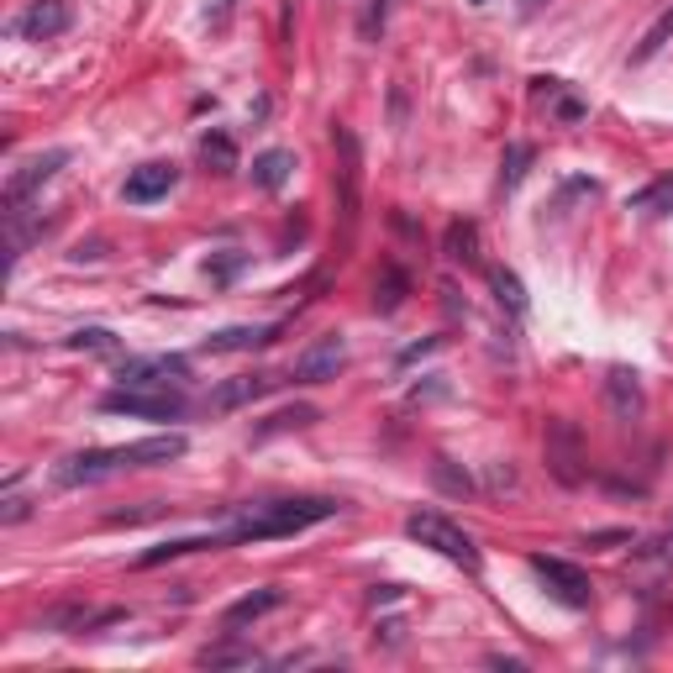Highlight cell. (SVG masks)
Segmentation results:
<instances>
[{
  "instance_id": "obj_11",
  "label": "cell",
  "mask_w": 673,
  "mask_h": 673,
  "mask_svg": "<svg viewBox=\"0 0 673 673\" xmlns=\"http://www.w3.org/2000/svg\"><path fill=\"white\" fill-rule=\"evenodd\" d=\"M174 185H179V169H174V163H142V169L127 174L121 195H127L132 206H153V200H163Z\"/></svg>"
},
{
  "instance_id": "obj_27",
  "label": "cell",
  "mask_w": 673,
  "mask_h": 673,
  "mask_svg": "<svg viewBox=\"0 0 673 673\" xmlns=\"http://www.w3.org/2000/svg\"><path fill=\"white\" fill-rule=\"evenodd\" d=\"M74 348H90V353H116V337H111V332H100V326H90V332H79V337H74Z\"/></svg>"
},
{
  "instance_id": "obj_8",
  "label": "cell",
  "mask_w": 673,
  "mask_h": 673,
  "mask_svg": "<svg viewBox=\"0 0 673 673\" xmlns=\"http://www.w3.org/2000/svg\"><path fill=\"white\" fill-rule=\"evenodd\" d=\"M532 568H537V574H542V584L547 589H553V600L558 605H568V610H584L589 605V579L579 574V568L574 563H563V558H532Z\"/></svg>"
},
{
  "instance_id": "obj_26",
  "label": "cell",
  "mask_w": 673,
  "mask_h": 673,
  "mask_svg": "<svg viewBox=\"0 0 673 673\" xmlns=\"http://www.w3.org/2000/svg\"><path fill=\"white\" fill-rule=\"evenodd\" d=\"M311 421H316L311 405H295V411H279L269 426H263V437H269V432H290V426H311Z\"/></svg>"
},
{
  "instance_id": "obj_18",
  "label": "cell",
  "mask_w": 673,
  "mask_h": 673,
  "mask_svg": "<svg viewBox=\"0 0 673 673\" xmlns=\"http://www.w3.org/2000/svg\"><path fill=\"white\" fill-rule=\"evenodd\" d=\"M290 169H295V158L284 153V148H269L263 158H253V185L258 190H279L284 179H290Z\"/></svg>"
},
{
  "instance_id": "obj_12",
  "label": "cell",
  "mask_w": 673,
  "mask_h": 673,
  "mask_svg": "<svg viewBox=\"0 0 673 673\" xmlns=\"http://www.w3.org/2000/svg\"><path fill=\"white\" fill-rule=\"evenodd\" d=\"M642 405H647V395H642L637 374H631V369H610L605 374V411L610 416H616V421H637Z\"/></svg>"
},
{
  "instance_id": "obj_1",
  "label": "cell",
  "mask_w": 673,
  "mask_h": 673,
  "mask_svg": "<svg viewBox=\"0 0 673 673\" xmlns=\"http://www.w3.org/2000/svg\"><path fill=\"white\" fill-rule=\"evenodd\" d=\"M185 437L179 432H163V437H142V442H127V447H95V453H74L58 463V484H100L111 474H127V468H163L174 458H185Z\"/></svg>"
},
{
  "instance_id": "obj_24",
  "label": "cell",
  "mask_w": 673,
  "mask_h": 673,
  "mask_svg": "<svg viewBox=\"0 0 673 673\" xmlns=\"http://www.w3.org/2000/svg\"><path fill=\"white\" fill-rule=\"evenodd\" d=\"M200 663L206 668H232V663H258L248 647H211V652H200Z\"/></svg>"
},
{
  "instance_id": "obj_6",
  "label": "cell",
  "mask_w": 673,
  "mask_h": 673,
  "mask_svg": "<svg viewBox=\"0 0 673 673\" xmlns=\"http://www.w3.org/2000/svg\"><path fill=\"white\" fill-rule=\"evenodd\" d=\"M342 363H348V342H342L337 332H326L295 358V379L300 384H326V379H337Z\"/></svg>"
},
{
  "instance_id": "obj_16",
  "label": "cell",
  "mask_w": 673,
  "mask_h": 673,
  "mask_svg": "<svg viewBox=\"0 0 673 673\" xmlns=\"http://www.w3.org/2000/svg\"><path fill=\"white\" fill-rule=\"evenodd\" d=\"M284 605V589L279 584H269V589H253V595H242L237 605H227V631H237V626H248V621H258V616H269V610H279Z\"/></svg>"
},
{
  "instance_id": "obj_3",
  "label": "cell",
  "mask_w": 673,
  "mask_h": 673,
  "mask_svg": "<svg viewBox=\"0 0 673 673\" xmlns=\"http://www.w3.org/2000/svg\"><path fill=\"white\" fill-rule=\"evenodd\" d=\"M100 411L137 416V421H179L185 416V395H179L174 384H163V390H148V384H116V390L100 400Z\"/></svg>"
},
{
  "instance_id": "obj_29",
  "label": "cell",
  "mask_w": 673,
  "mask_h": 673,
  "mask_svg": "<svg viewBox=\"0 0 673 673\" xmlns=\"http://www.w3.org/2000/svg\"><path fill=\"white\" fill-rule=\"evenodd\" d=\"M232 6H237V0H206V16H211V27H227V22H232Z\"/></svg>"
},
{
  "instance_id": "obj_17",
  "label": "cell",
  "mask_w": 673,
  "mask_h": 673,
  "mask_svg": "<svg viewBox=\"0 0 673 673\" xmlns=\"http://www.w3.org/2000/svg\"><path fill=\"white\" fill-rule=\"evenodd\" d=\"M442 242H447V258L463 263V269H474V263H479V227H474V221H453Z\"/></svg>"
},
{
  "instance_id": "obj_2",
  "label": "cell",
  "mask_w": 673,
  "mask_h": 673,
  "mask_svg": "<svg viewBox=\"0 0 673 673\" xmlns=\"http://www.w3.org/2000/svg\"><path fill=\"white\" fill-rule=\"evenodd\" d=\"M326 516H337V500H269V505H248L237 521H232V532L227 542H269V537H295L305 532V526H316Z\"/></svg>"
},
{
  "instance_id": "obj_32",
  "label": "cell",
  "mask_w": 673,
  "mask_h": 673,
  "mask_svg": "<svg viewBox=\"0 0 673 673\" xmlns=\"http://www.w3.org/2000/svg\"><path fill=\"white\" fill-rule=\"evenodd\" d=\"M474 6H484V0H474Z\"/></svg>"
},
{
  "instance_id": "obj_19",
  "label": "cell",
  "mask_w": 673,
  "mask_h": 673,
  "mask_svg": "<svg viewBox=\"0 0 673 673\" xmlns=\"http://www.w3.org/2000/svg\"><path fill=\"white\" fill-rule=\"evenodd\" d=\"M200 158H206L211 169L232 174V169H237V142H232L227 132H206V137H200Z\"/></svg>"
},
{
  "instance_id": "obj_15",
  "label": "cell",
  "mask_w": 673,
  "mask_h": 673,
  "mask_svg": "<svg viewBox=\"0 0 673 673\" xmlns=\"http://www.w3.org/2000/svg\"><path fill=\"white\" fill-rule=\"evenodd\" d=\"M279 326H227V332L206 337V353H253V348H269Z\"/></svg>"
},
{
  "instance_id": "obj_21",
  "label": "cell",
  "mask_w": 673,
  "mask_h": 673,
  "mask_svg": "<svg viewBox=\"0 0 673 673\" xmlns=\"http://www.w3.org/2000/svg\"><path fill=\"white\" fill-rule=\"evenodd\" d=\"M668 37H673V11H663L658 22H652V27L642 32V43H637V53H631V64H647V58L658 53V48L668 43Z\"/></svg>"
},
{
  "instance_id": "obj_4",
  "label": "cell",
  "mask_w": 673,
  "mask_h": 673,
  "mask_svg": "<svg viewBox=\"0 0 673 673\" xmlns=\"http://www.w3.org/2000/svg\"><path fill=\"white\" fill-rule=\"evenodd\" d=\"M405 532H411L421 547H432V553H442L447 563H463L468 574L479 568V547H474V537H468L458 521H447L442 511H416L411 521H405Z\"/></svg>"
},
{
  "instance_id": "obj_28",
  "label": "cell",
  "mask_w": 673,
  "mask_h": 673,
  "mask_svg": "<svg viewBox=\"0 0 673 673\" xmlns=\"http://www.w3.org/2000/svg\"><path fill=\"white\" fill-rule=\"evenodd\" d=\"M237 269H242V253H227V258H216V263H211V279H216V284H227Z\"/></svg>"
},
{
  "instance_id": "obj_23",
  "label": "cell",
  "mask_w": 673,
  "mask_h": 673,
  "mask_svg": "<svg viewBox=\"0 0 673 673\" xmlns=\"http://www.w3.org/2000/svg\"><path fill=\"white\" fill-rule=\"evenodd\" d=\"M489 279H495V295H500V305H511V311L521 316V311H526V295H521V279H516V274H505V269H495V274H489Z\"/></svg>"
},
{
  "instance_id": "obj_10",
  "label": "cell",
  "mask_w": 673,
  "mask_h": 673,
  "mask_svg": "<svg viewBox=\"0 0 673 673\" xmlns=\"http://www.w3.org/2000/svg\"><path fill=\"white\" fill-rule=\"evenodd\" d=\"M74 27V6L69 0H32V6L22 11V22H16V32L32 37V43H48V37L69 32Z\"/></svg>"
},
{
  "instance_id": "obj_7",
  "label": "cell",
  "mask_w": 673,
  "mask_h": 673,
  "mask_svg": "<svg viewBox=\"0 0 673 673\" xmlns=\"http://www.w3.org/2000/svg\"><path fill=\"white\" fill-rule=\"evenodd\" d=\"M64 163H69V148H48V153L27 158L22 169H16V174L6 179V211H11V206H22V200H27L32 190H43L48 179H53L58 169H64Z\"/></svg>"
},
{
  "instance_id": "obj_25",
  "label": "cell",
  "mask_w": 673,
  "mask_h": 673,
  "mask_svg": "<svg viewBox=\"0 0 673 673\" xmlns=\"http://www.w3.org/2000/svg\"><path fill=\"white\" fill-rule=\"evenodd\" d=\"M405 300V274L400 269H384V290H379V311H400Z\"/></svg>"
},
{
  "instance_id": "obj_9",
  "label": "cell",
  "mask_w": 673,
  "mask_h": 673,
  "mask_svg": "<svg viewBox=\"0 0 673 673\" xmlns=\"http://www.w3.org/2000/svg\"><path fill=\"white\" fill-rule=\"evenodd\" d=\"M332 148L342 153V169H337V185H342V211H348V221L358 216V179H363V148H358V137L353 127H332Z\"/></svg>"
},
{
  "instance_id": "obj_5",
  "label": "cell",
  "mask_w": 673,
  "mask_h": 673,
  "mask_svg": "<svg viewBox=\"0 0 673 673\" xmlns=\"http://www.w3.org/2000/svg\"><path fill=\"white\" fill-rule=\"evenodd\" d=\"M542 447H547V468H553L558 484H579L584 479V442H579V426L553 416L542 432Z\"/></svg>"
},
{
  "instance_id": "obj_22",
  "label": "cell",
  "mask_w": 673,
  "mask_h": 673,
  "mask_svg": "<svg viewBox=\"0 0 673 673\" xmlns=\"http://www.w3.org/2000/svg\"><path fill=\"white\" fill-rule=\"evenodd\" d=\"M537 153L526 148V142H511V148H505V169H500V179H505V190H516L521 179H526V163H532Z\"/></svg>"
},
{
  "instance_id": "obj_13",
  "label": "cell",
  "mask_w": 673,
  "mask_h": 673,
  "mask_svg": "<svg viewBox=\"0 0 673 673\" xmlns=\"http://www.w3.org/2000/svg\"><path fill=\"white\" fill-rule=\"evenodd\" d=\"M185 379V358H127L121 363V384H148V390H163V384Z\"/></svg>"
},
{
  "instance_id": "obj_31",
  "label": "cell",
  "mask_w": 673,
  "mask_h": 673,
  "mask_svg": "<svg viewBox=\"0 0 673 673\" xmlns=\"http://www.w3.org/2000/svg\"><path fill=\"white\" fill-rule=\"evenodd\" d=\"M558 116H563V121H579V116H584V106H579V100H568V95H563V100H558Z\"/></svg>"
},
{
  "instance_id": "obj_30",
  "label": "cell",
  "mask_w": 673,
  "mask_h": 673,
  "mask_svg": "<svg viewBox=\"0 0 673 673\" xmlns=\"http://www.w3.org/2000/svg\"><path fill=\"white\" fill-rule=\"evenodd\" d=\"M0 521H6V526L27 521V500H6V511H0Z\"/></svg>"
},
{
  "instance_id": "obj_20",
  "label": "cell",
  "mask_w": 673,
  "mask_h": 673,
  "mask_svg": "<svg viewBox=\"0 0 673 673\" xmlns=\"http://www.w3.org/2000/svg\"><path fill=\"white\" fill-rule=\"evenodd\" d=\"M432 479H437V489H442V495H458V500L468 495V489H474V479H468L453 458H437V463H432Z\"/></svg>"
},
{
  "instance_id": "obj_14",
  "label": "cell",
  "mask_w": 673,
  "mask_h": 673,
  "mask_svg": "<svg viewBox=\"0 0 673 673\" xmlns=\"http://www.w3.org/2000/svg\"><path fill=\"white\" fill-rule=\"evenodd\" d=\"M279 384V374H237L221 390H211V411H237V405H253L258 395H269Z\"/></svg>"
}]
</instances>
